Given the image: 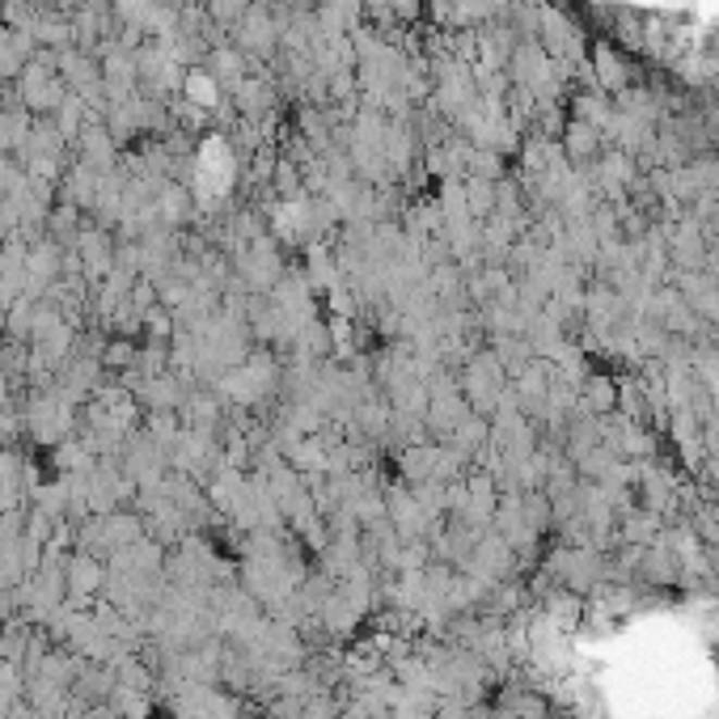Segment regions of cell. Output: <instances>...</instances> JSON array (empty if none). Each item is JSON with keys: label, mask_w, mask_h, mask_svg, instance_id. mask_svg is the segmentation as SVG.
<instances>
[{"label": "cell", "mask_w": 719, "mask_h": 719, "mask_svg": "<svg viewBox=\"0 0 719 719\" xmlns=\"http://www.w3.org/2000/svg\"><path fill=\"white\" fill-rule=\"evenodd\" d=\"M64 575H69V593H73L76 602H85L102 584V563L89 559V555H76L73 563H64Z\"/></svg>", "instance_id": "cell-1"}, {"label": "cell", "mask_w": 719, "mask_h": 719, "mask_svg": "<svg viewBox=\"0 0 719 719\" xmlns=\"http://www.w3.org/2000/svg\"><path fill=\"white\" fill-rule=\"evenodd\" d=\"M183 89H187V98L195 107H212V102H216V76L190 73L187 80H183Z\"/></svg>", "instance_id": "cell-2"}]
</instances>
